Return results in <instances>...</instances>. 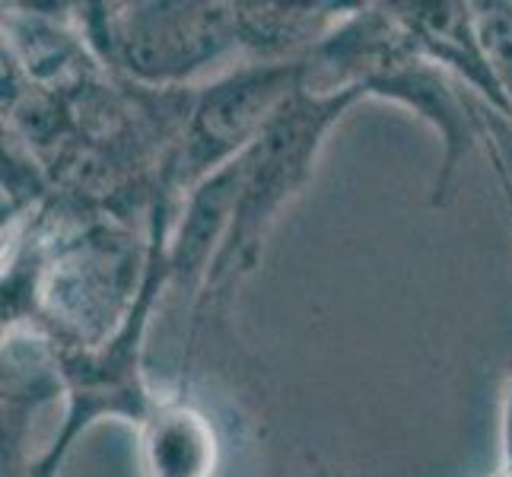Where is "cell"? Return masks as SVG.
<instances>
[{
    "label": "cell",
    "mask_w": 512,
    "mask_h": 477,
    "mask_svg": "<svg viewBox=\"0 0 512 477\" xmlns=\"http://www.w3.org/2000/svg\"><path fill=\"white\" fill-rule=\"evenodd\" d=\"M137 458L144 477H214L217 427L185 395L160 398L137 427Z\"/></svg>",
    "instance_id": "obj_4"
},
{
    "label": "cell",
    "mask_w": 512,
    "mask_h": 477,
    "mask_svg": "<svg viewBox=\"0 0 512 477\" xmlns=\"http://www.w3.org/2000/svg\"><path fill=\"white\" fill-rule=\"evenodd\" d=\"M353 10L338 4H236L239 45L258 61H296V48L309 55Z\"/></svg>",
    "instance_id": "obj_5"
},
{
    "label": "cell",
    "mask_w": 512,
    "mask_h": 477,
    "mask_svg": "<svg viewBox=\"0 0 512 477\" xmlns=\"http://www.w3.org/2000/svg\"><path fill=\"white\" fill-rule=\"evenodd\" d=\"M86 16L99 58L128 77L175 90L239 51L236 4H125Z\"/></svg>",
    "instance_id": "obj_3"
},
{
    "label": "cell",
    "mask_w": 512,
    "mask_h": 477,
    "mask_svg": "<svg viewBox=\"0 0 512 477\" xmlns=\"http://www.w3.org/2000/svg\"><path fill=\"white\" fill-rule=\"evenodd\" d=\"M303 83V58L252 61L217 77L194 96L182 140L166 159L160 182L172 198H188L249 150L271 118Z\"/></svg>",
    "instance_id": "obj_2"
},
{
    "label": "cell",
    "mask_w": 512,
    "mask_h": 477,
    "mask_svg": "<svg viewBox=\"0 0 512 477\" xmlns=\"http://www.w3.org/2000/svg\"><path fill=\"white\" fill-rule=\"evenodd\" d=\"M366 99L363 93L319 96L299 90L280 109L261 137L236 159V198L229 214L220 252L204 277V296H217L249 274L258 261L264 236L277 223V214L299 194L315 169L328 131L344 118L353 102Z\"/></svg>",
    "instance_id": "obj_1"
},
{
    "label": "cell",
    "mask_w": 512,
    "mask_h": 477,
    "mask_svg": "<svg viewBox=\"0 0 512 477\" xmlns=\"http://www.w3.org/2000/svg\"><path fill=\"white\" fill-rule=\"evenodd\" d=\"M500 477H512V376L503 392V471Z\"/></svg>",
    "instance_id": "obj_6"
}]
</instances>
